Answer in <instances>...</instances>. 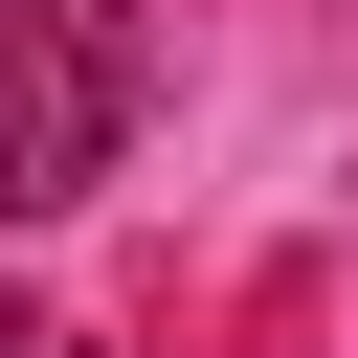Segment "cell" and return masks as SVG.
<instances>
[{"label": "cell", "mask_w": 358, "mask_h": 358, "mask_svg": "<svg viewBox=\"0 0 358 358\" xmlns=\"http://www.w3.org/2000/svg\"><path fill=\"white\" fill-rule=\"evenodd\" d=\"M134 157V0H0V224H67Z\"/></svg>", "instance_id": "1"}, {"label": "cell", "mask_w": 358, "mask_h": 358, "mask_svg": "<svg viewBox=\"0 0 358 358\" xmlns=\"http://www.w3.org/2000/svg\"><path fill=\"white\" fill-rule=\"evenodd\" d=\"M0 358H90V336H45V313H0Z\"/></svg>", "instance_id": "2"}]
</instances>
